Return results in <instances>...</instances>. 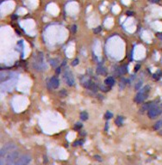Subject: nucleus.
Wrapping results in <instances>:
<instances>
[{
  "label": "nucleus",
  "mask_w": 162,
  "mask_h": 165,
  "mask_svg": "<svg viewBox=\"0 0 162 165\" xmlns=\"http://www.w3.org/2000/svg\"><path fill=\"white\" fill-rule=\"evenodd\" d=\"M19 152L17 151H13L11 152L8 153L5 158H1V165H14L18 158Z\"/></svg>",
  "instance_id": "nucleus-1"
},
{
  "label": "nucleus",
  "mask_w": 162,
  "mask_h": 165,
  "mask_svg": "<svg viewBox=\"0 0 162 165\" xmlns=\"http://www.w3.org/2000/svg\"><path fill=\"white\" fill-rule=\"evenodd\" d=\"M149 91H150V86L149 85L144 86L143 88H142L141 90L137 93L136 96H135V101H136L137 103L143 102V101L147 99V97H148Z\"/></svg>",
  "instance_id": "nucleus-2"
},
{
  "label": "nucleus",
  "mask_w": 162,
  "mask_h": 165,
  "mask_svg": "<svg viewBox=\"0 0 162 165\" xmlns=\"http://www.w3.org/2000/svg\"><path fill=\"white\" fill-rule=\"evenodd\" d=\"M33 67L35 68V70L36 71H42L46 68V66L43 62V54L39 53V55L36 57V61L33 63Z\"/></svg>",
  "instance_id": "nucleus-3"
},
{
  "label": "nucleus",
  "mask_w": 162,
  "mask_h": 165,
  "mask_svg": "<svg viewBox=\"0 0 162 165\" xmlns=\"http://www.w3.org/2000/svg\"><path fill=\"white\" fill-rule=\"evenodd\" d=\"M17 149V146L15 144H12V143H9V144H6L3 148L1 149V151H0V155H1V157H4L5 155H7L8 153L11 152V151H15Z\"/></svg>",
  "instance_id": "nucleus-4"
},
{
  "label": "nucleus",
  "mask_w": 162,
  "mask_h": 165,
  "mask_svg": "<svg viewBox=\"0 0 162 165\" xmlns=\"http://www.w3.org/2000/svg\"><path fill=\"white\" fill-rule=\"evenodd\" d=\"M162 110L161 108L158 107V106H154L153 108H151L148 111V115L149 118L151 119H154V118H156L157 116H159V114H161Z\"/></svg>",
  "instance_id": "nucleus-5"
},
{
  "label": "nucleus",
  "mask_w": 162,
  "mask_h": 165,
  "mask_svg": "<svg viewBox=\"0 0 162 165\" xmlns=\"http://www.w3.org/2000/svg\"><path fill=\"white\" fill-rule=\"evenodd\" d=\"M64 78L66 80V82H67V85L69 86H73L74 84V77L73 74H72V72L68 70H66L64 71Z\"/></svg>",
  "instance_id": "nucleus-6"
},
{
  "label": "nucleus",
  "mask_w": 162,
  "mask_h": 165,
  "mask_svg": "<svg viewBox=\"0 0 162 165\" xmlns=\"http://www.w3.org/2000/svg\"><path fill=\"white\" fill-rule=\"evenodd\" d=\"M31 161V157L28 155H23L17 161L15 162L14 165H28Z\"/></svg>",
  "instance_id": "nucleus-7"
},
{
  "label": "nucleus",
  "mask_w": 162,
  "mask_h": 165,
  "mask_svg": "<svg viewBox=\"0 0 162 165\" xmlns=\"http://www.w3.org/2000/svg\"><path fill=\"white\" fill-rule=\"evenodd\" d=\"M60 85V81H59V79L57 78L56 77H51L48 82V84H47V88L49 89V90H52V89H57Z\"/></svg>",
  "instance_id": "nucleus-8"
},
{
  "label": "nucleus",
  "mask_w": 162,
  "mask_h": 165,
  "mask_svg": "<svg viewBox=\"0 0 162 165\" xmlns=\"http://www.w3.org/2000/svg\"><path fill=\"white\" fill-rule=\"evenodd\" d=\"M84 86L85 87V88H87V89H89V90L94 91V92L98 90V85L95 84V82L91 81V80H88V81L84 82Z\"/></svg>",
  "instance_id": "nucleus-9"
},
{
  "label": "nucleus",
  "mask_w": 162,
  "mask_h": 165,
  "mask_svg": "<svg viewBox=\"0 0 162 165\" xmlns=\"http://www.w3.org/2000/svg\"><path fill=\"white\" fill-rule=\"evenodd\" d=\"M97 73L99 75H106L107 74V71L101 64H99L97 67Z\"/></svg>",
  "instance_id": "nucleus-10"
},
{
  "label": "nucleus",
  "mask_w": 162,
  "mask_h": 165,
  "mask_svg": "<svg viewBox=\"0 0 162 165\" xmlns=\"http://www.w3.org/2000/svg\"><path fill=\"white\" fill-rule=\"evenodd\" d=\"M104 84L109 87H112L115 84V79L112 77H109L104 80Z\"/></svg>",
  "instance_id": "nucleus-11"
},
{
  "label": "nucleus",
  "mask_w": 162,
  "mask_h": 165,
  "mask_svg": "<svg viewBox=\"0 0 162 165\" xmlns=\"http://www.w3.org/2000/svg\"><path fill=\"white\" fill-rule=\"evenodd\" d=\"M156 104L154 102H152V101H150V102H147L143 105V107L141 108V111H145V110H149L151 108H153L154 106H155Z\"/></svg>",
  "instance_id": "nucleus-12"
},
{
  "label": "nucleus",
  "mask_w": 162,
  "mask_h": 165,
  "mask_svg": "<svg viewBox=\"0 0 162 165\" xmlns=\"http://www.w3.org/2000/svg\"><path fill=\"white\" fill-rule=\"evenodd\" d=\"M10 75H11V73L8 72V71H2L1 81L4 82V81H6V80L9 79V78H10Z\"/></svg>",
  "instance_id": "nucleus-13"
},
{
  "label": "nucleus",
  "mask_w": 162,
  "mask_h": 165,
  "mask_svg": "<svg viewBox=\"0 0 162 165\" xmlns=\"http://www.w3.org/2000/svg\"><path fill=\"white\" fill-rule=\"evenodd\" d=\"M118 71H119L120 75H124L128 72V66H122L118 69Z\"/></svg>",
  "instance_id": "nucleus-14"
},
{
  "label": "nucleus",
  "mask_w": 162,
  "mask_h": 165,
  "mask_svg": "<svg viewBox=\"0 0 162 165\" xmlns=\"http://www.w3.org/2000/svg\"><path fill=\"white\" fill-rule=\"evenodd\" d=\"M115 122L117 127H122V124H123V118H122V116H118L117 118L116 119Z\"/></svg>",
  "instance_id": "nucleus-15"
},
{
  "label": "nucleus",
  "mask_w": 162,
  "mask_h": 165,
  "mask_svg": "<svg viewBox=\"0 0 162 165\" xmlns=\"http://www.w3.org/2000/svg\"><path fill=\"white\" fill-rule=\"evenodd\" d=\"M88 117H89V115H88V113L87 112H85V111H84V112H81L80 113V119L82 120H88Z\"/></svg>",
  "instance_id": "nucleus-16"
},
{
  "label": "nucleus",
  "mask_w": 162,
  "mask_h": 165,
  "mask_svg": "<svg viewBox=\"0 0 162 165\" xmlns=\"http://www.w3.org/2000/svg\"><path fill=\"white\" fill-rule=\"evenodd\" d=\"M160 128H162V120L157 121L154 126V130H159Z\"/></svg>",
  "instance_id": "nucleus-17"
},
{
  "label": "nucleus",
  "mask_w": 162,
  "mask_h": 165,
  "mask_svg": "<svg viewBox=\"0 0 162 165\" xmlns=\"http://www.w3.org/2000/svg\"><path fill=\"white\" fill-rule=\"evenodd\" d=\"M126 84H127V80L125 78H122L121 81H120V84H119L120 89H121V90H123L126 86Z\"/></svg>",
  "instance_id": "nucleus-18"
},
{
  "label": "nucleus",
  "mask_w": 162,
  "mask_h": 165,
  "mask_svg": "<svg viewBox=\"0 0 162 165\" xmlns=\"http://www.w3.org/2000/svg\"><path fill=\"white\" fill-rule=\"evenodd\" d=\"M50 64H51V66L53 67H56L59 65V60L56 59V58H53V59H51Z\"/></svg>",
  "instance_id": "nucleus-19"
},
{
  "label": "nucleus",
  "mask_w": 162,
  "mask_h": 165,
  "mask_svg": "<svg viewBox=\"0 0 162 165\" xmlns=\"http://www.w3.org/2000/svg\"><path fill=\"white\" fill-rule=\"evenodd\" d=\"M112 117H113L112 113H110V112H109V111H107L105 114H104V118H105L106 120H109V119H111Z\"/></svg>",
  "instance_id": "nucleus-20"
},
{
  "label": "nucleus",
  "mask_w": 162,
  "mask_h": 165,
  "mask_svg": "<svg viewBox=\"0 0 162 165\" xmlns=\"http://www.w3.org/2000/svg\"><path fill=\"white\" fill-rule=\"evenodd\" d=\"M141 84H142V82H141V81H140V82H137V84L135 85V90H140L141 89Z\"/></svg>",
  "instance_id": "nucleus-21"
},
{
  "label": "nucleus",
  "mask_w": 162,
  "mask_h": 165,
  "mask_svg": "<svg viewBox=\"0 0 162 165\" xmlns=\"http://www.w3.org/2000/svg\"><path fill=\"white\" fill-rule=\"evenodd\" d=\"M83 144V140H78L76 142H74V146H77V145H81Z\"/></svg>",
  "instance_id": "nucleus-22"
},
{
  "label": "nucleus",
  "mask_w": 162,
  "mask_h": 165,
  "mask_svg": "<svg viewBox=\"0 0 162 165\" xmlns=\"http://www.w3.org/2000/svg\"><path fill=\"white\" fill-rule=\"evenodd\" d=\"M100 89H101V90L104 91V92H107V91H109V88H107V87L101 86V87H100Z\"/></svg>",
  "instance_id": "nucleus-23"
},
{
  "label": "nucleus",
  "mask_w": 162,
  "mask_h": 165,
  "mask_svg": "<svg viewBox=\"0 0 162 165\" xmlns=\"http://www.w3.org/2000/svg\"><path fill=\"white\" fill-rule=\"evenodd\" d=\"M71 30H72V32H73V34H75L76 31H77V26H76V25H73V27L71 28Z\"/></svg>",
  "instance_id": "nucleus-24"
},
{
  "label": "nucleus",
  "mask_w": 162,
  "mask_h": 165,
  "mask_svg": "<svg viewBox=\"0 0 162 165\" xmlns=\"http://www.w3.org/2000/svg\"><path fill=\"white\" fill-rule=\"evenodd\" d=\"M101 30H102V28L101 27H98L97 29H95L93 30V31H94V33H95V34H98V33H99Z\"/></svg>",
  "instance_id": "nucleus-25"
},
{
  "label": "nucleus",
  "mask_w": 162,
  "mask_h": 165,
  "mask_svg": "<svg viewBox=\"0 0 162 165\" xmlns=\"http://www.w3.org/2000/svg\"><path fill=\"white\" fill-rule=\"evenodd\" d=\"M81 127H82V124H81V123H77L75 125V127H74L75 129H80Z\"/></svg>",
  "instance_id": "nucleus-26"
},
{
  "label": "nucleus",
  "mask_w": 162,
  "mask_h": 165,
  "mask_svg": "<svg viewBox=\"0 0 162 165\" xmlns=\"http://www.w3.org/2000/svg\"><path fill=\"white\" fill-rule=\"evenodd\" d=\"M78 58H76V59H74V60H73V62L72 63V65H73V66H75L76 65H78Z\"/></svg>",
  "instance_id": "nucleus-27"
},
{
  "label": "nucleus",
  "mask_w": 162,
  "mask_h": 165,
  "mask_svg": "<svg viewBox=\"0 0 162 165\" xmlns=\"http://www.w3.org/2000/svg\"><path fill=\"white\" fill-rule=\"evenodd\" d=\"M60 70H61V69H60V67H57V68H56V70H55L56 74H59V73L60 72Z\"/></svg>",
  "instance_id": "nucleus-28"
},
{
  "label": "nucleus",
  "mask_w": 162,
  "mask_h": 165,
  "mask_svg": "<svg viewBox=\"0 0 162 165\" xmlns=\"http://www.w3.org/2000/svg\"><path fill=\"white\" fill-rule=\"evenodd\" d=\"M127 14H128V16H133V15H134V13L131 12V11H127Z\"/></svg>",
  "instance_id": "nucleus-29"
},
{
  "label": "nucleus",
  "mask_w": 162,
  "mask_h": 165,
  "mask_svg": "<svg viewBox=\"0 0 162 165\" xmlns=\"http://www.w3.org/2000/svg\"><path fill=\"white\" fill-rule=\"evenodd\" d=\"M149 1L151 2V3H158L159 0H149Z\"/></svg>",
  "instance_id": "nucleus-30"
},
{
  "label": "nucleus",
  "mask_w": 162,
  "mask_h": 165,
  "mask_svg": "<svg viewBox=\"0 0 162 165\" xmlns=\"http://www.w3.org/2000/svg\"><path fill=\"white\" fill-rule=\"evenodd\" d=\"M138 68H140V65H137V66H135V71H138Z\"/></svg>",
  "instance_id": "nucleus-31"
},
{
  "label": "nucleus",
  "mask_w": 162,
  "mask_h": 165,
  "mask_svg": "<svg viewBox=\"0 0 162 165\" xmlns=\"http://www.w3.org/2000/svg\"><path fill=\"white\" fill-rule=\"evenodd\" d=\"M95 157L97 158V159L99 160V161H101V159H100V157H98V156H95Z\"/></svg>",
  "instance_id": "nucleus-32"
},
{
  "label": "nucleus",
  "mask_w": 162,
  "mask_h": 165,
  "mask_svg": "<svg viewBox=\"0 0 162 165\" xmlns=\"http://www.w3.org/2000/svg\"><path fill=\"white\" fill-rule=\"evenodd\" d=\"M14 18H15V19H17V16H12V19H14Z\"/></svg>",
  "instance_id": "nucleus-33"
}]
</instances>
